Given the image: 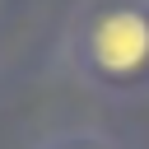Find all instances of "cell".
<instances>
[{"mask_svg": "<svg viewBox=\"0 0 149 149\" xmlns=\"http://www.w3.org/2000/svg\"><path fill=\"white\" fill-rule=\"evenodd\" d=\"M74 70L107 88L130 93L149 84V5L144 0H93L70 33Z\"/></svg>", "mask_w": 149, "mask_h": 149, "instance_id": "obj_1", "label": "cell"}, {"mask_svg": "<svg viewBox=\"0 0 149 149\" xmlns=\"http://www.w3.org/2000/svg\"><path fill=\"white\" fill-rule=\"evenodd\" d=\"M37 149H116V144H107L93 130H61V135H47Z\"/></svg>", "mask_w": 149, "mask_h": 149, "instance_id": "obj_2", "label": "cell"}]
</instances>
